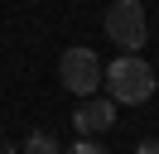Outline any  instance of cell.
I'll return each instance as SVG.
<instances>
[{"label":"cell","instance_id":"obj_1","mask_svg":"<svg viewBox=\"0 0 159 154\" xmlns=\"http://www.w3.org/2000/svg\"><path fill=\"white\" fill-rule=\"evenodd\" d=\"M101 82L111 87V101L140 106V101H149V96H154V67H149L140 53H120V58H111V67H106V77H101Z\"/></svg>","mask_w":159,"mask_h":154},{"label":"cell","instance_id":"obj_5","mask_svg":"<svg viewBox=\"0 0 159 154\" xmlns=\"http://www.w3.org/2000/svg\"><path fill=\"white\" fill-rule=\"evenodd\" d=\"M20 154H63V149H58V140H53L48 130H34L29 140L20 144Z\"/></svg>","mask_w":159,"mask_h":154},{"label":"cell","instance_id":"obj_2","mask_svg":"<svg viewBox=\"0 0 159 154\" xmlns=\"http://www.w3.org/2000/svg\"><path fill=\"white\" fill-rule=\"evenodd\" d=\"M106 34L120 53H140L149 38V24H145V0H116L106 10Z\"/></svg>","mask_w":159,"mask_h":154},{"label":"cell","instance_id":"obj_4","mask_svg":"<svg viewBox=\"0 0 159 154\" xmlns=\"http://www.w3.org/2000/svg\"><path fill=\"white\" fill-rule=\"evenodd\" d=\"M72 125H77L82 135H101L116 125V101L111 96H87V101L77 106V116H72Z\"/></svg>","mask_w":159,"mask_h":154},{"label":"cell","instance_id":"obj_3","mask_svg":"<svg viewBox=\"0 0 159 154\" xmlns=\"http://www.w3.org/2000/svg\"><path fill=\"white\" fill-rule=\"evenodd\" d=\"M58 77H63V87L72 96H92L101 87V77H106V67H101V58L92 48H68L63 63H58Z\"/></svg>","mask_w":159,"mask_h":154},{"label":"cell","instance_id":"obj_8","mask_svg":"<svg viewBox=\"0 0 159 154\" xmlns=\"http://www.w3.org/2000/svg\"><path fill=\"white\" fill-rule=\"evenodd\" d=\"M0 154H20V144H0Z\"/></svg>","mask_w":159,"mask_h":154},{"label":"cell","instance_id":"obj_7","mask_svg":"<svg viewBox=\"0 0 159 154\" xmlns=\"http://www.w3.org/2000/svg\"><path fill=\"white\" fill-rule=\"evenodd\" d=\"M135 154H159V140H140V144H135Z\"/></svg>","mask_w":159,"mask_h":154},{"label":"cell","instance_id":"obj_6","mask_svg":"<svg viewBox=\"0 0 159 154\" xmlns=\"http://www.w3.org/2000/svg\"><path fill=\"white\" fill-rule=\"evenodd\" d=\"M63 154H106V149H101L97 140H77V144H72V149H63Z\"/></svg>","mask_w":159,"mask_h":154}]
</instances>
